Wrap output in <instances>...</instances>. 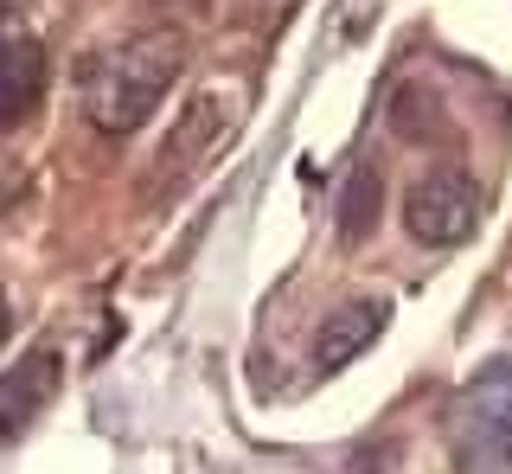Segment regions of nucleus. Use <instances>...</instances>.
<instances>
[{"label":"nucleus","instance_id":"1","mask_svg":"<svg viewBox=\"0 0 512 474\" xmlns=\"http://www.w3.org/2000/svg\"><path fill=\"white\" fill-rule=\"evenodd\" d=\"M186 52L180 39L167 33H141V39H122L116 52H103L96 65L84 71V116L96 122L103 135H128L160 109V97L173 90Z\"/></svg>","mask_w":512,"mask_h":474},{"label":"nucleus","instance_id":"2","mask_svg":"<svg viewBox=\"0 0 512 474\" xmlns=\"http://www.w3.org/2000/svg\"><path fill=\"white\" fill-rule=\"evenodd\" d=\"M404 231L416 237V244H468V237L480 231V180L474 173H429V180L410 186L404 199Z\"/></svg>","mask_w":512,"mask_h":474},{"label":"nucleus","instance_id":"3","mask_svg":"<svg viewBox=\"0 0 512 474\" xmlns=\"http://www.w3.org/2000/svg\"><path fill=\"white\" fill-rule=\"evenodd\" d=\"M58 378H64V359L52 346H32L20 366H7V378H0V449L39 423V410L58 398Z\"/></svg>","mask_w":512,"mask_h":474},{"label":"nucleus","instance_id":"4","mask_svg":"<svg viewBox=\"0 0 512 474\" xmlns=\"http://www.w3.org/2000/svg\"><path fill=\"white\" fill-rule=\"evenodd\" d=\"M384 321H391V302H384V295H359V302L333 308L327 321H320L314 346H308V366H314V378H327V372L352 366V359H359L365 346H372V340L384 334Z\"/></svg>","mask_w":512,"mask_h":474},{"label":"nucleus","instance_id":"5","mask_svg":"<svg viewBox=\"0 0 512 474\" xmlns=\"http://www.w3.org/2000/svg\"><path fill=\"white\" fill-rule=\"evenodd\" d=\"M468 442H474V455H487V462H512V366L474 385Z\"/></svg>","mask_w":512,"mask_h":474},{"label":"nucleus","instance_id":"6","mask_svg":"<svg viewBox=\"0 0 512 474\" xmlns=\"http://www.w3.org/2000/svg\"><path fill=\"white\" fill-rule=\"evenodd\" d=\"M45 90V52L32 39H0V129L26 116Z\"/></svg>","mask_w":512,"mask_h":474},{"label":"nucleus","instance_id":"7","mask_svg":"<svg viewBox=\"0 0 512 474\" xmlns=\"http://www.w3.org/2000/svg\"><path fill=\"white\" fill-rule=\"evenodd\" d=\"M372 225H378V173L365 167V173H352V180H346L340 237H346V244H359V237H372Z\"/></svg>","mask_w":512,"mask_h":474},{"label":"nucleus","instance_id":"8","mask_svg":"<svg viewBox=\"0 0 512 474\" xmlns=\"http://www.w3.org/2000/svg\"><path fill=\"white\" fill-rule=\"evenodd\" d=\"M7 321H13V314H7V302H0V340H7Z\"/></svg>","mask_w":512,"mask_h":474},{"label":"nucleus","instance_id":"9","mask_svg":"<svg viewBox=\"0 0 512 474\" xmlns=\"http://www.w3.org/2000/svg\"><path fill=\"white\" fill-rule=\"evenodd\" d=\"M167 7H199V0H167Z\"/></svg>","mask_w":512,"mask_h":474}]
</instances>
